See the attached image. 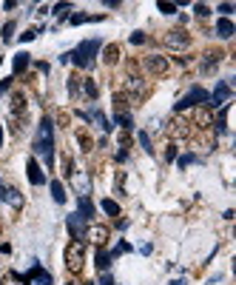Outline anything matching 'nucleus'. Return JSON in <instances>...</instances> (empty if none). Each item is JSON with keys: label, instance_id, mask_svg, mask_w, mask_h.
I'll use <instances>...</instances> for the list:
<instances>
[{"label": "nucleus", "instance_id": "obj_1", "mask_svg": "<svg viewBox=\"0 0 236 285\" xmlns=\"http://www.w3.org/2000/svg\"><path fill=\"white\" fill-rule=\"evenodd\" d=\"M35 154H40L43 163L49 165V168H54V123H51V117H43L40 126H37Z\"/></svg>", "mask_w": 236, "mask_h": 285}, {"label": "nucleus", "instance_id": "obj_2", "mask_svg": "<svg viewBox=\"0 0 236 285\" xmlns=\"http://www.w3.org/2000/svg\"><path fill=\"white\" fill-rule=\"evenodd\" d=\"M100 54V40H83L74 51H69V63L80 66V69H91L94 66V57Z\"/></svg>", "mask_w": 236, "mask_h": 285}, {"label": "nucleus", "instance_id": "obj_3", "mask_svg": "<svg viewBox=\"0 0 236 285\" xmlns=\"http://www.w3.org/2000/svg\"><path fill=\"white\" fill-rule=\"evenodd\" d=\"M86 265V245L80 240L69 242V248H65V268L72 271V274H80Z\"/></svg>", "mask_w": 236, "mask_h": 285}, {"label": "nucleus", "instance_id": "obj_4", "mask_svg": "<svg viewBox=\"0 0 236 285\" xmlns=\"http://www.w3.org/2000/svg\"><path fill=\"white\" fill-rule=\"evenodd\" d=\"M208 97H211V94H208L205 89H202V86H193L191 92H188L185 97L179 100V103H177V106H174V108H177V111H188V108L205 106V103H208Z\"/></svg>", "mask_w": 236, "mask_h": 285}, {"label": "nucleus", "instance_id": "obj_5", "mask_svg": "<svg viewBox=\"0 0 236 285\" xmlns=\"http://www.w3.org/2000/svg\"><path fill=\"white\" fill-rule=\"evenodd\" d=\"M162 43L174 51H185L188 46H191V35H188L185 28H171V32H165Z\"/></svg>", "mask_w": 236, "mask_h": 285}, {"label": "nucleus", "instance_id": "obj_6", "mask_svg": "<svg viewBox=\"0 0 236 285\" xmlns=\"http://www.w3.org/2000/svg\"><path fill=\"white\" fill-rule=\"evenodd\" d=\"M65 228H69V234H72V240H86V220L80 217V214H69L65 217Z\"/></svg>", "mask_w": 236, "mask_h": 285}, {"label": "nucleus", "instance_id": "obj_7", "mask_svg": "<svg viewBox=\"0 0 236 285\" xmlns=\"http://www.w3.org/2000/svg\"><path fill=\"white\" fill-rule=\"evenodd\" d=\"M108 234H111V231H108L106 225H88V228H86V240L94 242L97 248H103V245L108 242Z\"/></svg>", "mask_w": 236, "mask_h": 285}, {"label": "nucleus", "instance_id": "obj_8", "mask_svg": "<svg viewBox=\"0 0 236 285\" xmlns=\"http://www.w3.org/2000/svg\"><path fill=\"white\" fill-rule=\"evenodd\" d=\"M145 69L151 71V74H165L168 71V57H162V54H148L145 57Z\"/></svg>", "mask_w": 236, "mask_h": 285}, {"label": "nucleus", "instance_id": "obj_9", "mask_svg": "<svg viewBox=\"0 0 236 285\" xmlns=\"http://www.w3.org/2000/svg\"><path fill=\"white\" fill-rule=\"evenodd\" d=\"M26 177H29L31 185H46V174H43V168L37 165L35 157H29V163H26Z\"/></svg>", "mask_w": 236, "mask_h": 285}, {"label": "nucleus", "instance_id": "obj_10", "mask_svg": "<svg viewBox=\"0 0 236 285\" xmlns=\"http://www.w3.org/2000/svg\"><path fill=\"white\" fill-rule=\"evenodd\" d=\"M20 279H23V282H40V285H51V274H49V271H43L37 263L31 265V271L26 274V277H20Z\"/></svg>", "mask_w": 236, "mask_h": 285}, {"label": "nucleus", "instance_id": "obj_11", "mask_svg": "<svg viewBox=\"0 0 236 285\" xmlns=\"http://www.w3.org/2000/svg\"><path fill=\"white\" fill-rule=\"evenodd\" d=\"M168 134H171L174 140H185V137H191V126H188L185 120H171L168 123Z\"/></svg>", "mask_w": 236, "mask_h": 285}, {"label": "nucleus", "instance_id": "obj_12", "mask_svg": "<svg viewBox=\"0 0 236 285\" xmlns=\"http://www.w3.org/2000/svg\"><path fill=\"white\" fill-rule=\"evenodd\" d=\"M72 180H74V188L80 191V197H88V194H91V177H88L86 171L72 174Z\"/></svg>", "mask_w": 236, "mask_h": 285}, {"label": "nucleus", "instance_id": "obj_13", "mask_svg": "<svg viewBox=\"0 0 236 285\" xmlns=\"http://www.w3.org/2000/svg\"><path fill=\"white\" fill-rule=\"evenodd\" d=\"M77 214H80V217H83L86 222L94 220V203H91V197H80V200H77Z\"/></svg>", "mask_w": 236, "mask_h": 285}, {"label": "nucleus", "instance_id": "obj_14", "mask_svg": "<svg viewBox=\"0 0 236 285\" xmlns=\"http://www.w3.org/2000/svg\"><path fill=\"white\" fill-rule=\"evenodd\" d=\"M193 123H196V126H202V128H208V126H214V117L208 114L205 106H196V108H193Z\"/></svg>", "mask_w": 236, "mask_h": 285}, {"label": "nucleus", "instance_id": "obj_15", "mask_svg": "<svg viewBox=\"0 0 236 285\" xmlns=\"http://www.w3.org/2000/svg\"><path fill=\"white\" fill-rule=\"evenodd\" d=\"M29 63H31V54H29V51H17L12 69H15V74H23V71L29 69Z\"/></svg>", "mask_w": 236, "mask_h": 285}, {"label": "nucleus", "instance_id": "obj_16", "mask_svg": "<svg viewBox=\"0 0 236 285\" xmlns=\"http://www.w3.org/2000/svg\"><path fill=\"white\" fill-rule=\"evenodd\" d=\"M3 200H6V203H9L12 208H15V211H20L23 203H26V200H23V194L17 191V188H6V197H3Z\"/></svg>", "mask_w": 236, "mask_h": 285}, {"label": "nucleus", "instance_id": "obj_17", "mask_svg": "<svg viewBox=\"0 0 236 285\" xmlns=\"http://www.w3.org/2000/svg\"><path fill=\"white\" fill-rule=\"evenodd\" d=\"M233 23L228 20V17H219V20H216V35L219 37H225V40H228V37H233Z\"/></svg>", "mask_w": 236, "mask_h": 285}, {"label": "nucleus", "instance_id": "obj_18", "mask_svg": "<svg viewBox=\"0 0 236 285\" xmlns=\"http://www.w3.org/2000/svg\"><path fill=\"white\" fill-rule=\"evenodd\" d=\"M83 94H86L88 100H97V97H100V89H97V83H94L91 77H83Z\"/></svg>", "mask_w": 236, "mask_h": 285}, {"label": "nucleus", "instance_id": "obj_19", "mask_svg": "<svg viewBox=\"0 0 236 285\" xmlns=\"http://www.w3.org/2000/svg\"><path fill=\"white\" fill-rule=\"evenodd\" d=\"M51 197H54V203H57V206H63V203H65V188H63V183H60V180H51Z\"/></svg>", "mask_w": 236, "mask_h": 285}, {"label": "nucleus", "instance_id": "obj_20", "mask_svg": "<svg viewBox=\"0 0 236 285\" xmlns=\"http://www.w3.org/2000/svg\"><path fill=\"white\" fill-rule=\"evenodd\" d=\"M103 60H106V63H117V60H120V46H117V43L106 46V49H103Z\"/></svg>", "mask_w": 236, "mask_h": 285}, {"label": "nucleus", "instance_id": "obj_21", "mask_svg": "<svg viewBox=\"0 0 236 285\" xmlns=\"http://www.w3.org/2000/svg\"><path fill=\"white\" fill-rule=\"evenodd\" d=\"M125 92H128V94H134V97H137V94L143 92V80H140V77H134V74H131V77H125Z\"/></svg>", "mask_w": 236, "mask_h": 285}, {"label": "nucleus", "instance_id": "obj_22", "mask_svg": "<svg viewBox=\"0 0 236 285\" xmlns=\"http://www.w3.org/2000/svg\"><path fill=\"white\" fill-rule=\"evenodd\" d=\"M117 126H122V131H131V128H134V120H131V114L128 111H117Z\"/></svg>", "mask_w": 236, "mask_h": 285}, {"label": "nucleus", "instance_id": "obj_23", "mask_svg": "<svg viewBox=\"0 0 236 285\" xmlns=\"http://www.w3.org/2000/svg\"><path fill=\"white\" fill-rule=\"evenodd\" d=\"M69 94H72V97L83 94V77H69Z\"/></svg>", "mask_w": 236, "mask_h": 285}, {"label": "nucleus", "instance_id": "obj_24", "mask_svg": "<svg viewBox=\"0 0 236 285\" xmlns=\"http://www.w3.org/2000/svg\"><path fill=\"white\" fill-rule=\"evenodd\" d=\"M91 120H97V126H100L103 131H111V123H108V117L103 111H97V108H94V111H91Z\"/></svg>", "mask_w": 236, "mask_h": 285}, {"label": "nucleus", "instance_id": "obj_25", "mask_svg": "<svg viewBox=\"0 0 236 285\" xmlns=\"http://www.w3.org/2000/svg\"><path fill=\"white\" fill-rule=\"evenodd\" d=\"M100 208H103L106 214H111V217H120V206H117L114 200H103V203H100Z\"/></svg>", "mask_w": 236, "mask_h": 285}, {"label": "nucleus", "instance_id": "obj_26", "mask_svg": "<svg viewBox=\"0 0 236 285\" xmlns=\"http://www.w3.org/2000/svg\"><path fill=\"white\" fill-rule=\"evenodd\" d=\"M94 263H97V268H100V271H108V265H111V254L97 251V260H94Z\"/></svg>", "mask_w": 236, "mask_h": 285}, {"label": "nucleus", "instance_id": "obj_27", "mask_svg": "<svg viewBox=\"0 0 236 285\" xmlns=\"http://www.w3.org/2000/svg\"><path fill=\"white\" fill-rule=\"evenodd\" d=\"M193 163H196V157H193V154H182V157H177V165H179V168H188V165H193Z\"/></svg>", "mask_w": 236, "mask_h": 285}, {"label": "nucleus", "instance_id": "obj_28", "mask_svg": "<svg viewBox=\"0 0 236 285\" xmlns=\"http://www.w3.org/2000/svg\"><path fill=\"white\" fill-rule=\"evenodd\" d=\"M157 9H159L162 14H174V12H177V3H165V0H159Z\"/></svg>", "mask_w": 236, "mask_h": 285}, {"label": "nucleus", "instance_id": "obj_29", "mask_svg": "<svg viewBox=\"0 0 236 285\" xmlns=\"http://www.w3.org/2000/svg\"><path fill=\"white\" fill-rule=\"evenodd\" d=\"M140 146L145 149V154H154V149H151V137L145 134V131H140Z\"/></svg>", "mask_w": 236, "mask_h": 285}, {"label": "nucleus", "instance_id": "obj_30", "mask_svg": "<svg viewBox=\"0 0 236 285\" xmlns=\"http://www.w3.org/2000/svg\"><path fill=\"white\" fill-rule=\"evenodd\" d=\"M12 35H15V20H9L6 26H3V43L12 40Z\"/></svg>", "mask_w": 236, "mask_h": 285}, {"label": "nucleus", "instance_id": "obj_31", "mask_svg": "<svg viewBox=\"0 0 236 285\" xmlns=\"http://www.w3.org/2000/svg\"><path fill=\"white\" fill-rule=\"evenodd\" d=\"M37 35H40V28H29V32H23L20 35V43H31Z\"/></svg>", "mask_w": 236, "mask_h": 285}, {"label": "nucleus", "instance_id": "obj_32", "mask_svg": "<svg viewBox=\"0 0 236 285\" xmlns=\"http://www.w3.org/2000/svg\"><path fill=\"white\" fill-rule=\"evenodd\" d=\"M165 163H174V160H177V146H174V142H171V146H168V149H165Z\"/></svg>", "mask_w": 236, "mask_h": 285}, {"label": "nucleus", "instance_id": "obj_33", "mask_svg": "<svg viewBox=\"0 0 236 285\" xmlns=\"http://www.w3.org/2000/svg\"><path fill=\"white\" fill-rule=\"evenodd\" d=\"M69 9H72V3H54V9H51V14H60V17H63V14L69 12Z\"/></svg>", "mask_w": 236, "mask_h": 285}, {"label": "nucleus", "instance_id": "obj_34", "mask_svg": "<svg viewBox=\"0 0 236 285\" xmlns=\"http://www.w3.org/2000/svg\"><path fill=\"white\" fill-rule=\"evenodd\" d=\"M193 12H196V17H208V14H211V9H208L205 3H196V6H193Z\"/></svg>", "mask_w": 236, "mask_h": 285}, {"label": "nucleus", "instance_id": "obj_35", "mask_svg": "<svg viewBox=\"0 0 236 285\" xmlns=\"http://www.w3.org/2000/svg\"><path fill=\"white\" fill-rule=\"evenodd\" d=\"M131 43H134V46H140V43H145V35H143V32H134V35H131Z\"/></svg>", "mask_w": 236, "mask_h": 285}, {"label": "nucleus", "instance_id": "obj_36", "mask_svg": "<svg viewBox=\"0 0 236 285\" xmlns=\"http://www.w3.org/2000/svg\"><path fill=\"white\" fill-rule=\"evenodd\" d=\"M9 89H12V77H6L3 83H0V97H3V94H6Z\"/></svg>", "mask_w": 236, "mask_h": 285}, {"label": "nucleus", "instance_id": "obj_37", "mask_svg": "<svg viewBox=\"0 0 236 285\" xmlns=\"http://www.w3.org/2000/svg\"><path fill=\"white\" fill-rule=\"evenodd\" d=\"M219 12H222V14H225V17H228V14H230V12H233V6H230V3H222V6H219Z\"/></svg>", "mask_w": 236, "mask_h": 285}, {"label": "nucleus", "instance_id": "obj_38", "mask_svg": "<svg viewBox=\"0 0 236 285\" xmlns=\"http://www.w3.org/2000/svg\"><path fill=\"white\" fill-rule=\"evenodd\" d=\"M100 285H114V279L108 277V274H103V277H100Z\"/></svg>", "mask_w": 236, "mask_h": 285}, {"label": "nucleus", "instance_id": "obj_39", "mask_svg": "<svg viewBox=\"0 0 236 285\" xmlns=\"http://www.w3.org/2000/svg\"><path fill=\"white\" fill-rule=\"evenodd\" d=\"M3 197H6V185H3V180H0V203H3Z\"/></svg>", "mask_w": 236, "mask_h": 285}, {"label": "nucleus", "instance_id": "obj_40", "mask_svg": "<svg viewBox=\"0 0 236 285\" xmlns=\"http://www.w3.org/2000/svg\"><path fill=\"white\" fill-rule=\"evenodd\" d=\"M171 285H188V282H185V279H174Z\"/></svg>", "mask_w": 236, "mask_h": 285}, {"label": "nucleus", "instance_id": "obj_41", "mask_svg": "<svg viewBox=\"0 0 236 285\" xmlns=\"http://www.w3.org/2000/svg\"><path fill=\"white\" fill-rule=\"evenodd\" d=\"M0 149H3V128H0Z\"/></svg>", "mask_w": 236, "mask_h": 285}, {"label": "nucleus", "instance_id": "obj_42", "mask_svg": "<svg viewBox=\"0 0 236 285\" xmlns=\"http://www.w3.org/2000/svg\"><path fill=\"white\" fill-rule=\"evenodd\" d=\"M69 285H74V282H69Z\"/></svg>", "mask_w": 236, "mask_h": 285}, {"label": "nucleus", "instance_id": "obj_43", "mask_svg": "<svg viewBox=\"0 0 236 285\" xmlns=\"http://www.w3.org/2000/svg\"><path fill=\"white\" fill-rule=\"evenodd\" d=\"M0 63H3V60H0Z\"/></svg>", "mask_w": 236, "mask_h": 285}]
</instances>
